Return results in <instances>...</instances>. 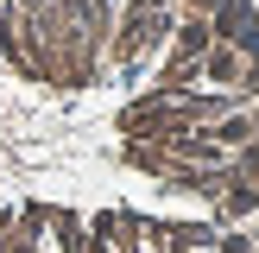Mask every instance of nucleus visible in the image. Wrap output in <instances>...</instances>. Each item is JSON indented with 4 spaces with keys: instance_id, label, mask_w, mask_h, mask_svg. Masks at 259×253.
<instances>
[{
    "instance_id": "1",
    "label": "nucleus",
    "mask_w": 259,
    "mask_h": 253,
    "mask_svg": "<svg viewBox=\"0 0 259 253\" xmlns=\"http://www.w3.org/2000/svg\"><path fill=\"white\" fill-rule=\"evenodd\" d=\"M0 253H259V0H0Z\"/></svg>"
}]
</instances>
